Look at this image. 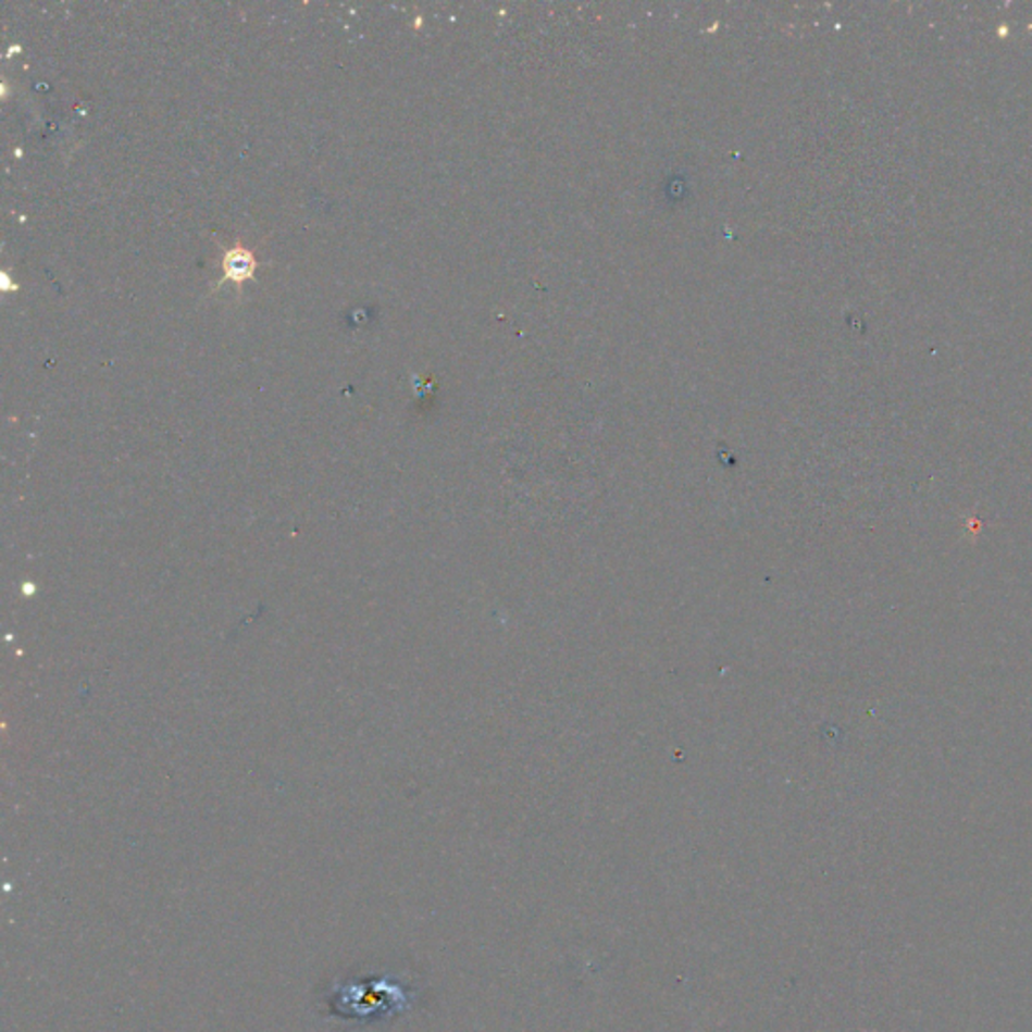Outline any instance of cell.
Returning a JSON list of instances; mask_svg holds the SVG:
<instances>
[{
  "mask_svg": "<svg viewBox=\"0 0 1032 1032\" xmlns=\"http://www.w3.org/2000/svg\"><path fill=\"white\" fill-rule=\"evenodd\" d=\"M257 269V261H254V254L247 250V248L235 247L231 248L226 254H224V278L228 281H245V278H250L252 273Z\"/></svg>",
  "mask_w": 1032,
  "mask_h": 1032,
  "instance_id": "obj_1",
  "label": "cell"
}]
</instances>
